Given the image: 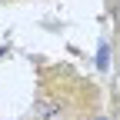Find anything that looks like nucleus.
<instances>
[{
  "label": "nucleus",
  "instance_id": "f257e3e1",
  "mask_svg": "<svg viewBox=\"0 0 120 120\" xmlns=\"http://www.w3.org/2000/svg\"><path fill=\"white\" fill-rule=\"evenodd\" d=\"M30 117H34V120H70V107H67L60 97H53L50 90H43V94L37 97Z\"/></svg>",
  "mask_w": 120,
  "mask_h": 120
}]
</instances>
